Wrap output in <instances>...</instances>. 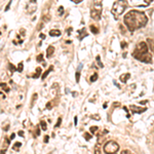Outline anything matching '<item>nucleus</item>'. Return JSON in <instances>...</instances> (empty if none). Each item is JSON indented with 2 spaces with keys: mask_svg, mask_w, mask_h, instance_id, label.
Segmentation results:
<instances>
[{
  "mask_svg": "<svg viewBox=\"0 0 154 154\" xmlns=\"http://www.w3.org/2000/svg\"><path fill=\"white\" fill-rule=\"evenodd\" d=\"M148 19L145 12L139 10H130L125 16V24L130 31H135L146 26Z\"/></svg>",
  "mask_w": 154,
  "mask_h": 154,
  "instance_id": "f257e3e1",
  "label": "nucleus"
},
{
  "mask_svg": "<svg viewBox=\"0 0 154 154\" xmlns=\"http://www.w3.org/2000/svg\"><path fill=\"white\" fill-rule=\"evenodd\" d=\"M126 7H127V1H125V0H117V1L114 2L111 12L113 14V16L115 18H118L119 16H121L125 12Z\"/></svg>",
  "mask_w": 154,
  "mask_h": 154,
  "instance_id": "f03ea898",
  "label": "nucleus"
},
{
  "mask_svg": "<svg viewBox=\"0 0 154 154\" xmlns=\"http://www.w3.org/2000/svg\"><path fill=\"white\" fill-rule=\"evenodd\" d=\"M102 14V0H94V7L90 10V16L96 21L101 19Z\"/></svg>",
  "mask_w": 154,
  "mask_h": 154,
  "instance_id": "7ed1b4c3",
  "label": "nucleus"
},
{
  "mask_svg": "<svg viewBox=\"0 0 154 154\" xmlns=\"http://www.w3.org/2000/svg\"><path fill=\"white\" fill-rule=\"evenodd\" d=\"M119 151V145L114 141H109L104 145V152L105 153L114 154Z\"/></svg>",
  "mask_w": 154,
  "mask_h": 154,
  "instance_id": "20e7f679",
  "label": "nucleus"
},
{
  "mask_svg": "<svg viewBox=\"0 0 154 154\" xmlns=\"http://www.w3.org/2000/svg\"><path fill=\"white\" fill-rule=\"evenodd\" d=\"M145 52H148V46H147L146 42H140V43H138V45L136 46V49L132 52V56L134 54H145Z\"/></svg>",
  "mask_w": 154,
  "mask_h": 154,
  "instance_id": "39448f33",
  "label": "nucleus"
},
{
  "mask_svg": "<svg viewBox=\"0 0 154 154\" xmlns=\"http://www.w3.org/2000/svg\"><path fill=\"white\" fill-rule=\"evenodd\" d=\"M132 57L136 58V59L140 60V61H142V62H144V63H147V64L152 62L151 54H149L148 52H145V54H134Z\"/></svg>",
  "mask_w": 154,
  "mask_h": 154,
  "instance_id": "423d86ee",
  "label": "nucleus"
},
{
  "mask_svg": "<svg viewBox=\"0 0 154 154\" xmlns=\"http://www.w3.org/2000/svg\"><path fill=\"white\" fill-rule=\"evenodd\" d=\"M36 8H37V6H36V0H31L27 8L28 12H29V14H33V12L36 10Z\"/></svg>",
  "mask_w": 154,
  "mask_h": 154,
  "instance_id": "0eeeda50",
  "label": "nucleus"
},
{
  "mask_svg": "<svg viewBox=\"0 0 154 154\" xmlns=\"http://www.w3.org/2000/svg\"><path fill=\"white\" fill-rule=\"evenodd\" d=\"M130 110L132 111V112H135V113H143V112H145V111L147 110V108H141V107H138V106H136V105H132L130 107Z\"/></svg>",
  "mask_w": 154,
  "mask_h": 154,
  "instance_id": "6e6552de",
  "label": "nucleus"
},
{
  "mask_svg": "<svg viewBox=\"0 0 154 154\" xmlns=\"http://www.w3.org/2000/svg\"><path fill=\"white\" fill-rule=\"evenodd\" d=\"M130 78V73H125V74H122L120 77H119V79H120V81H121L122 83H125V82H127V80Z\"/></svg>",
  "mask_w": 154,
  "mask_h": 154,
  "instance_id": "1a4fd4ad",
  "label": "nucleus"
},
{
  "mask_svg": "<svg viewBox=\"0 0 154 154\" xmlns=\"http://www.w3.org/2000/svg\"><path fill=\"white\" fill-rule=\"evenodd\" d=\"M87 31H85V29H81V30H79L78 31V38L79 39H83L84 37H87Z\"/></svg>",
  "mask_w": 154,
  "mask_h": 154,
  "instance_id": "9d476101",
  "label": "nucleus"
},
{
  "mask_svg": "<svg viewBox=\"0 0 154 154\" xmlns=\"http://www.w3.org/2000/svg\"><path fill=\"white\" fill-rule=\"evenodd\" d=\"M49 35L52 36V37H57V36L61 35V31H60V30H57V29L50 30V31H49Z\"/></svg>",
  "mask_w": 154,
  "mask_h": 154,
  "instance_id": "9b49d317",
  "label": "nucleus"
},
{
  "mask_svg": "<svg viewBox=\"0 0 154 154\" xmlns=\"http://www.w3.org/2000/svg\"><path fill=\"white\" fill-rule=\"evenodd\" d=\"M54 46H49L48 48H47V50H46V57L50 58L54 54Z\"/></svg>",
  "mask_w": 154,
  "mask_h": 154,
  "instance_id": "f8f14e48",
  "label": "nucleus"
},
{
  "mask_svg": "<svg viewBox=\"0 0 154 154\" xmlns=\"http://www.w3.org/2000/svg\"><path fill=\"white\" fill-rule=\"evenodd\" d=\"M52 70H54V67H52V66H50V67H49L48 69H47V70H46L45 72L42 74V76H41V77H42V79H45L46 77H47V75L50 73V71H52Z\"/></svg>",
  "mask_w": 154,
  "mask_h": 154,
  "instance_id": "ddd939ff",
  "label": "nucleus"
},
{
  "mask_svg": "<svg viewBox=\"0 0 154 154\" xmlns=\"http://www.w3.org/2000/svg\"><path fill=\"white\" fill-rule=\"evenodd\" d=\"M21 146H22V144L20 143V142H16V143H14V146H12V150H14V151H18V150L21 148Z\"/></svg>",
  "mask_w": 154,
  "mask_h": 154,
  "instance_id": "4468645a",
  "label": "nucleus"
},
{
  "mask_svg": "<svg viewBox=\"0 0 154 154\" xmlns=\"http://www.w3.org/2000/svg\"><path fill=\"white\" fill-rule=\"evenodd\" d=\"M40 74H41V68L38 67L37 69H36V73L33 75V78H38V77L40 76Z\"/></svg>",
  "mask_w": 154,
  "mask_h": 154,
  "instance_id": "2eb2a0df",
  "label": "nucleus"
},
{
  "mask_svg": "<svg viewBox=\"0 0 154 154\" xmlns=\"http://www.w3.org/2000/svg\"><path fill=\"white\" fill-rule=\"evenodd\" d=\"M147 41H148L149 45H150V49H151V51L153 52V51H154V47H153V39H152V38H148V39H147Z\"/></svg>",
  "mask_w": 154,
  "mask_h": 154,
  "instance_id": "dca6fc26",
  "label": "nucleus"
},
{
  "mask_svg": "<svg viewBox=\"0 0 154 154\" xmlns=\"http://www.w3.org/2000/svg\"><path fill=\"white\" fill-rule=\"evenodd\" d=\"M89 28H90V31H92L94 34H98V33H99V29H98L96 26H92V25Z\"/></svg>",
  "mask_w": 154,
  "mask_h": 154,
  "instance_id": "f3484780",
  "label": "nucleus"
},
{
  "mask_svg": "<svg viewBox=\"0 0 154 154\" xmlns=\"http://www.w3.org/2000/svg\"><path fill=\"white\" fill-rule=\"evenodd\" d=\"M40 126H41V130H47V126H46V122L44 120H41L40 121Z\"/></svg>",
  "mask_w": 154,
  "mask_h": 154,
  "instance_id": "a211bd4d",
  "label": "nucleus"
},
{
  "mask_svg": "<svg viewBox=\"0 0 154 154\" xmlns=\"http://www.w3.org/2000/svg\"><path fill=\"white\" fill-rule=\"evenodd\" d=\"M0 87H1V88H2L3 90H5L6 92H9V88H8V87L6 85L5 83H0Z\"/></svg>",
  "mask_w": 154,
  "mask_h": 154,
  "instance_id": "6ab92c4d",
  "label": "nucleus"
},
{
  "mask_svg": "<svg viewBox=\"0 0 154 154\" xmlns=\"http://www.w3.org/2000/svg\"><path fill=\"white\" fill-rule=\"evenodd\" d=\"M23 69H24V64H23V63H19L18 71H19V72H23Z\"/></svg>",
  "mask_w": 154,
  "mask_h": 154,
  "instance_id": "aec40b11",
  "label": "nucleus"
},
{
  "mask_svg": "<svg viewBox=\"0 0 154 154\" xmlns=\"http://www.w3.org/2000/svg\"><path fill=\"white\" fill-rule=\"evenodd\" d=\"M75 78H76V82H79V78H80V71H77L75 74Z\"/></svg>",
  "mask_w": 154,
  "mask_h": 154,
  "instance_id": "412c9836",
  "label": "nucleus"
},
{
  "mask_svg": "<svg viewBox=\"0 0 154 154\" xmlns=\"http://www.w3.org/2000/svg\"><path fill=\"white\" fill-rule=\"evenodd\" d=\"M84 139L87 141H89L92 139V135H89L88 132H85V134H84Z\"/></svg>",
  "mask_w": 154,
  "mask_h": 154,
  "instance_id": "4be33fe9",
  "label": "nucleus"
},
{
  "mask_svg": "<svg viewBox=\"0 0 154 154\" xmlns=\"http://www.w3.org/2000/svg\"><path fill=\"white\" fill-rule=\"evenodd\" d=\"M97 79H98V74L97 73H95L92 77H90V81H92V82H95Z\"/></svg>",
  "mask_w": 154,
  "mask_h": 154,
  "instance_id": "5701e85b",
  "label": "nucleus"
},
{
  "mask_svg": "<svg viewBox=\"0 0 154 154\" xmlns=\"http://www.w3.org/2000/svg\"><path fill=\"white\" fill-rule=\"evenodd\" d=\"M97 62H98V65H99V67H101V68H103L104 67V65L102 64V62H101V60H100V57L98 56L97 57Z\"/></svg>",
  "mask_w": 154,
  "mask_h": 154,
  "instance_id": "b1692460",
  "label": "nucleus"
},
{
  "mask_svg": "<svg viewBox=\"0 0 154 154\" xmlns=\"http://www.w3.org/2000/svg\"><path fill=\"white\" fill-rule=\"evenodd\" d=\"M89 130H90V132H92V134H95V132H97L99 128H98V126H92Z\"/></svg>",
  "mask_w": 154,
  "mask_h": 154,
  "instance_id": "393cba45",
  "label": "nucleus"
},
{
  "mask_svg": "<svg viewBox=\"0 0 154 154\" xmlns=\"http://www.w3.org/2000/svg\"><path fill=\"white\" fill-rule=\"evenodd\" d=\"M36 60H37V62H42L43 61V54H39Z\"/></svg>",
  "mask_w": 154,
  "mask_h": 154,
  "instance_id": "a878e982",
  "label": "nucleus"
},
{
  "mask_svg": "<svg viewBox=\"0 0 154 154\" xmlns=\"http://www.w3.org/2000/svg\"><path fill=\"white\" fill-rule=\"evenodd\" d=\"M61 123H62V118H59V119H58L57 125H54V127H56V128H58V127H59L60 125H61Z\"/></svg>",
  "mask_w": 154,
  "mask_h": 154,
  "instance_id": "bb28decb",
  "label": "nucleus"
},
{
  "mask_svg": "<svg viewBox=\"0 0 154 154\" xmlns=\"http://www.w3.org/2000/svg\"><path fill=\"white\" fill-rule=\"evenodd\" d=\"M11 1H12V0H10V1H9V2H8L7 6H6V7H5V11H7L8 9H9V7H10V5H11Z\"/></svg>",
  "mask_w": 154,
  "mask_h": 154,
  "instance_id": "cd10ccee",
  "label": "nucleus"
},
{
  "mask_svg": "<svg viewBox=\"0 0 154 154\" xmlns=\"http://www.w3.org/2000/svg\"><path fill=\"white\" fill-rule=\"evenodd\" d=\"M59 12H60V14H61V16L64 14V8H63V6H61V7L59 8Z\"/></svg>",
  "mask_w": 154,
  "mask_h": 154,
  "instance_id": "c85d7f7f",
  "label": "nucleus"
},
{
  "mask_svg": "<svg viewBox=\"0 0 154 154\" xmlns=\"http://www.w3.org/2000/svg\"><path fill=\"white\" fill-rule=\"evenodd\" d=\"M46 108H47V109H51V108H52V105H51L50 102L47 103V105H46Z\"/></svg>",
  "mask_w": 154,
  "mask_h": 154,
  "instance_id": "c756f323",
  "label": "nucleus"
},
{
  "mask_svg": "<svg viewBox=\"0 0 154 154\" xmlns=\"http://www.w3.org/2000/svg\"><path fill=\"white\" fill-rule=\"evenodd\" d=\"M126 45H127L126 42H125V41H123V42H121V48H125V47H126Z\"/></svg>",
  "mask_w": 154,
  "mask_h": 154,
  "instance_id": "7c9ffc66",
  "label": "nucleus"
},
{
  "mask_svg": "<svg viewBox=\"0 0 154 154\" xmlns=\"http://www.w3.org/2000/svg\"><path fill=\"white\" fill-rule=\"evenodd\" d=\"M92 117L94 119H96V120H100V116H99V115H92Z\"/></svg>",
  "mask_w": 154,
  "mask_h": 154,
  "instance_id": "2f4dec72",
  "label": "nucleus"
},
{
  "mask_svg": "<svg viewBox=\"0 0 154 154\" xmlns=\"http://www.w3.org/2000/svg\"><path fill=\"white\" fill-rule=\"evenodd\" d=\"M48 140H49V136H45V137H44V143H47Z\"/></svg>",
  "mask_w": 154,
  "mask_h": 154,
  "instance_id": "473e14b6",
  "label": "nucleus"
},
{
  "mask_svg": "<svg viewBox=\"0 0 154 154\" xmlns=\"http://www.w3.org/2000/svg\"><path fill=\"white\" fill-rule=\"evenodd\" d=\"M36 135H37V136L40 135V130H39V126L36 127Z\"/></svg>",
  "mask_w": 154,
  "mask_h": 154,
  "instance_id": "72a5a7b5",
  "label": "nucleus"
},
{
  "mask_svg": "<svg viewBox=\"0 0 154 154\" xmlns=\"http://www.w3.org/2000/svg\"><path fill=\"white\" fill-rule=\"evenodd\" d=\"M130 150H123V151H121V154H130Z\"/></svg>",
  "mask_w": 154,
  "mask_h": 154,
  "instance_id": "f704fd0d",
  "label": "nucleus"
},
{
  "mask_svg": "<svg viewBox=\"0 0 154 154\" xmlns=\"http://www.w3.org/2000/svg\"><path fill=\"white\" fill-rule=\"evenodd\" d=\"M144 1H145V3H146V4H150L153 0H144Z\"/></svg>",
  "mask_w": 154,
  "mask_h": 154,
  "instance_id": "c9c22d12",
  "label": "nucleus"
},
{
  "mask_svg": "<svg viewBox=\"0 0 154 154\" xmlns=\"http://www.w3.org/2000/svg\"><path fill=\"white\" fill-rule=\"evenodd\" d=\"M14 138H16V134H11V136H10V140H14Z\"/></svg>",
  "mask_w": 154,
  "mask_h": 154,
  "instance_id": "e433bc0d",
  "label": "nucleus"
},
{
  "mask_svg": "<svg viewBox=\"0 0 154 154\" xmlns=\"http://www.w3.org/2000/svg\"><path fill=\"white\" fill-rule=\"evenodd\" d=\"M77 122H78V121H77V116H75V117H74V125H77Z\"/></svg>",
  "mask_w": 154,
  "mask_h": 154,
  "instance_id": "4c0bfd02",
  "label": "nucleus"
},
{
  "mask_svg": "<svg viewBox=\"0 0 154 154\" xmlns=\"http://www.w3.org/2000/svg\"><path fill=\"white\" fill-rule=\"evenodd\" d=\"M19 135L21 136V137H23V136H24V132H23V130H20V132H19Z\"/></svg>",
  "mask_w": 154,
  "mask_h": 154,
  "instance_id": "58836bf2",
  "label": "nucleus"
},
{
  "mask_svg": "<svg viewBox=\"0 0 154 154\" xmlns=\"http://www.w3.org/2000/svg\"><path fill=\"white\" fill-rule=\"evenodd\" d=\"M72 1H73V2H75V3H80L82 0H72Z\"/></svg>",
  "mask_w": 154,
  "mask_h": 154,
  "instance_id": "ea45409f",
  "label": "nucleus"
},
{
  "mask_svg": "<svg viewBox=\"0 0 154 154\" xmlns=\"http://www.w3.org/2000/svg\"><path fill=\"white\" fill-rule=\"evenodd\" d=\"M40 38L41 39H44V38H45V35H44V34H40Z\"/></svg>",
  "mask_w": 154,
  "mask_h": 154,
  "instance_id": "a19ab883",
  "label": "nucleus"
},
{
  "mask_svg": "<svg viewBox=\"0 0 154 154\" xmlns=\"http://www.w3.org/2000/svg\"><path fill=\"white\" fill-rule=\"evenodd\" d=\"M71 30H72V29H71V28H69V29H67V33H68V34H70V33H71Z\"/></svg>",
  "mask_w": 154,
  "mask_h": 154,
  "instance_id": "79ce46f5",
  "label": "nucleus"
},
{
  "mask_svg": "<svg viewBox=\"0 0 154 154\" xmlns=\"http://www.w3.org/2000/svg\"><path fill=\"white\" fill-rule=\"evenodd\" d=\"M72 95H73V97H76V96H77V92H72Z\"/></svg>",
  "mask_w": 154,
  "mask_h": 154,
  "instance_id": "37998d69",
  "label": "nucleus"
},
{
  "mask_svg": "<svg viewBox=\"0 0 154 154\" xmlns=\"http://www.w3.org/2000/svg\"><path fill=\"white\" fill-rule=\"evenodd\" d=\"M148 101H143V102H140V104H145V103H147Z\"/></svg>",
  "mask_w": 154,
  "mask_h": 154,
  "instance_id": "c03bdc74",
  "label": "nucleus"
},
{
  "mask_svg": "<svg viewBox=\"0 0 154 154\" xmlns=\"http://www.w3.org/2000/svg\"><path fill=\"white\" fill-rule=\"evenodd\" d=\"M114 106H119V103H114Z\"/></svg>",
  "mask_w": 154,
  "mask_h": 154,
  "instance_id": "a18cd8bd",
  "label": "nucleus"
},
{
  "mask_svg": "<svg viewBox=\"0 0 154 154\" xmlns=\"http://www.w3.org/2000/svg\"><path fill=\"white\" fill-rule=\"evenodd\" d=\"M0 34H1V32H0Z\"/></svg>",
  "mask_w": 154,
  "mask_h": 154,
  "instance_id": "49530a36",
  "label": "nucleus"
}]
</instances>
